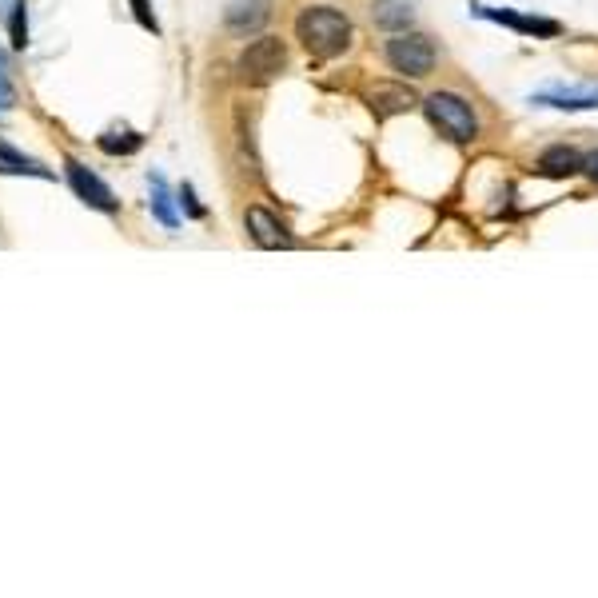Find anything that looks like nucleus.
Wrapping results in <instances>:
<instances>
[{
    "instance_id": "nucleus-1",
    "label": "nucleus",
    "mask_w": 598,
    "mask_h": 598,
    "mask_svg": "<svg viewBox=\"0 0 598 598\" xmlns=\"http://www.w3.org/2000/svg\"><path fill=\"white\" fill-rule=\"evenodd\" d=\"M296 40L315 56V60H335L351 48L355 40V28L351 20L331 8V4H311L296 16Z\"/></svg>"
},
{
    "instance_id": "nucleus-2",
    "label": "nucleus",
    "mask_w": 598,
    "mask_h": 598,
    "mask_svg": "<svg viewBox=\"0 0 598 598\" xmlns=\"http://www.w3.org/2000/svg\"><path fill=\"white\" fill-rule=\"evenodd\" d=\"M423 112H427V120H431L451 144H471V140H479V116H475V108H471L467 96H459V92H431V96L423 100Z\"/></svg>"
},
{
    "instance_id": "nucleus-3",
    "label": "nucleus",
    "mask_w": 598,
    "mask_h": 598,
    "mask_svg": "<svg viewBox=\"0 0 598 598\" xmlns=\"http://www.w3.org/2000/svg\"><path fill=\"white\" fill-rule=\"evenodd\" d=\"M383 56H387L391 72H399V76H407V80L431 76V72H435V60H439L431 36H423V32H399V36H391L387 48H383Z\"/></svg>"
},
{
    "instance_id": "nucleus-4",
    "label": "nucleus",
    "mask_w": 598,
    "mask_h": 598,
    "mask_svg": "<svg viewBox=\"0 0 598 598\" xmlns=\"http://www.w3.org/2000/svg\"><path fill=\"white\" fill-rule=\"evenodd\" d=\"M284 64H288V44H284L280 36H260V40H252V44L240 52L236 72H240V80L264 84V80L280 76Z\"/></svg>"
},
{
    "instance_id": "nucleus-5",
    "label": "nucleus",
    "mask_w": 598,
    "mask_h": 598,
    "mask_svg": "<svg viewBox=\"0 0 598 598\" xmlns=\"http://www.w3.org/2000/svg\"><path fill=\"white\" fill-rule=\"evenodd\" d=\"M64 168H68V184H72V192H76L88 208H96V212H116V208H120V204H116V196H112V188H108L100 176H92L84 164L68 160Z\"/></svg>"
},
{
    "instance_id": "nucleus-6",
    "label": "nucleus",
    "mask_w": 598,
    "mask_h": 598,
    "mask_svg": "<svg viewBox=\"0 0 598 598\" xmlns=\"http://www.w3.org/2000/svg\"><path fill=\"white\" fill-rule=\"evenodd\" d=\"M475 12L483 16V20H495V24H507V28H515V32H523V36H559L563 32V24L559 20H543V16H519V12H511V8H487V4H475Z\"/></svg>"
},
{
    "instance_id": "nucleus-7",
    "label": "nucleus",
    "mask_w": 598,
    "mask_h": 598,
    "mask_svg": "<svg viewBox=\"0 0 598 598\" xmlns=\"http://www.w3.org/2000/svg\"><path fill=\"white\" fill-rule=\"evenodd\" d=\"M531 104L559 108V112H595L598 88H547V92H535Z\"/></svg>"
},
{
    "instance_id": "nucleus-8",
    "label": "nucleus",
    "mask_w": 598,
    "mask_h": 598,
    "mask_svg": "<svg viewBox=\"0 0 598 598\" xmlns=\"http://www.w3.org/2000/svg\"><path fill=\"white\" fill-rule=\"evenodd\" d=\"M244 224H248V232H252V240H256L260 248H292L288 228H284L268 208H248Z\"/></svg>"
},
{
    "instance_id": "nucleus-9",
    "label": "nucleus",
    "mask_w": 598,
    "mask_h": 598,
    "mask_svg": "<svg viewBox=\"0 0 598 598\" xmlns=\"http://www.w3.org/2000/svg\"><path fill=\"white\" fill-rule=\"evenodd\" d=\"M367 104H371L375 116H399V112H411L419 100L407 84H375L367 92Z\"/></svg>"
},
{
    "instance_id": "nucleus-10",
    "label": "nucleus",
    "mask_w": 598,
    "mask_h": 598,
    "mask_svg": "<svg viewBox=\"0 0 598 598\" xmlns=\"http://www.w3.org/2000/svg\"><path fill=\"white\" fill-rule=\"evenodd\" d=\"M268 16H272L268 0H232L228 12H224V24H228L232 32H240V36H248V32H256V28H264Z\"/></svg>"
},
{
    "instance_id": "nucleus-11",
    "label": "nucleus",
    "mask_w": 598,
    "mask_h": 598,
    "mask_svg": "<svg viewBox=\"0 0 598 598\" xmlns=\"http://www.w3.org/2000/svg\"><path fill=\"white\" fill-rule=\"evenodd\" d=\"M539 168L547 176H575V172L587 168V152H579V148H547L539 156Z\"/></svg>"
},
{
    "instance_id": "nucleus-12",
    "label": "nucleus",
    "mask_w": 598,
    "mask_h": 598,
    "mask_svg": "<svg viewBox=\"0 0 598 598\" xmlns=\"http://www.w3.org/2000/svg\"><path fill=\"white\" fill-rule=\"evenodd\" d=\"M371 16H375V24H379V28H391V32H407V28H411V20H415V12H411V4H407V0H375Z\"/></svg>"
},
{
    "instance_id": "nucleus-13",
    "label": "nucleus",
    "mask_w": 598,
    "mask_h": 598,
    "mask_svg": "<svg viewBox=\"0 0 598 598\" xmlns=\"http://www.w3.org/2000/svg\"><path fill=\"white\" fill-rule=\"evenodd\" d=\"M0 176H36V180H52V172L28 156H20L16 148L0 144Z\"/></svg>"
},
{
    "instance_id": "nucleus-14",
    "label": "nucleus",
    "mask_w": 598,
    "mask_h": 598,
    "mask_svg": "<svg viewBox=\"0 0 598 598\" xmlns=\"http://www.w3.org/2000/svg\"><path fill=\"white\" fill-rule=\"evenodd\" d=\"M0 20L8 24L12 48H24V44H28V16H24V0H0Z\"/></svg>"
},
{
    "instance_id": "nucleus-15",
    "label": "nucleus",
    "mask_w": 598,
    "mask_h": 598,
    "mask_svg": "<svg viewBox=\"0 0 598 598\" xmlns=\"http://www.w3.org/2000/svg\"><path fill=\"white\" fill-rule=\"evenodd\" d=\"M148 184H152V212H156V220H160L164 228H176V212H172V196H168L164 180H160V176H152Z\"/></svg>"
},
{
    "instance_id": "nucleus-16",
    "label": "nucleus",
    "mask_w": 598,
    "mask_h": 598,
    "mask_svg": "<svg viewBox=\"0 0 598 598\" xmlns=\"http://www.w3.org/2000/svg\"><path fill=\"white\" fill-rule=\"evenodd\" d=\"M140 144H144V140H140L136 132H104V136H100V148H104L108 156H132Z\"/></svg>"
},
{
    "instance_id": "nucleus-17",
    "label": "nucleus",
    "mask_w": 598,
    "mask_h": 598,
    "mask_svg": "<svg viewBox=\"0 0 598 598\" xmlns=\"http://www.w3.org/2000/svg\"><path fill=\"white\" fill-rule=\"evenodd\" d=\"M12 100H16V92H12V80H8V64H4V56H0V112L12 108Z\"/></svg>"
},
{
    "instance_id": "nucleus-18",
    "label": "nucleus",
    "mask_w": 598,
    "mask_h": 598,
    "mask_svg": "<svg viewBox=\"0 0 598 598\" xmlns=\"http://www.w3.org/2000/svg\"><path fill=\"white\" fill-rule=\"evenodd\" d=\"M132 8H136V20H140L144 28H152V32H160V24H156V16L148 12V0H132Z\"/></svg>"
},
{
    "instance_id": "nucleus-19",
    "label": "nucleus",
    "mask_w": 598,
    "mask_h": 598,
    "mask_svg": "<svg viewBox=\"0 0 598 598\" xmlns=\"http://www.w3.org/2000/svg\"><path fill=\"white\" fill-rule=\"evenodd\" d=\"M180 204H184V208H188V216H196V220H200V216H204V208H200V204H196V196H192V188H188V184H184V188H180Z\"/></svg>"
},
{
    "instance_id": "nucleus-20",
    "label": "nucleus",
    "mask_w": 598,
    "mask_h": 598,
    "mask_svg": "<svg viewBox=\"0 0 598 598\" xmlns=\"http://www.w3.org/2000/svg\"><path fill=\"white\" fill-rule=\"evenodd\" d=\"M583 172H591V180L598 184V152H587V168Z\"/></svg>"
}]
</instances>
